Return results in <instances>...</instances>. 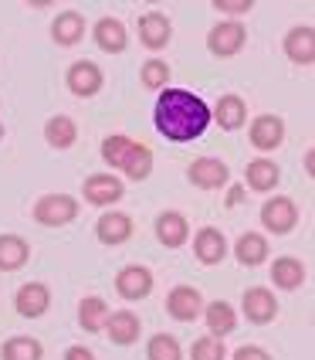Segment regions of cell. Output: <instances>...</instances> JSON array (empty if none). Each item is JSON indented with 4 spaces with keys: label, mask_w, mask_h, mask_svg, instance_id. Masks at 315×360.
Returning <instances> with one entry per match:
<instances>
[{
    "label": "cell",
    "mask_w": 315,
    "mask_h": 360,
    "mask_svg": "<svg viewBox=\"0 0 315 360\" xmlns=\"http://www.w3.org/2000/svg\"><path fill=\"white\" fill-rule=\"evenodd\" d=\"M244 41H248V31L237 20H220L207 34V48H210L214 58H234V55H241Z\"/></svg>",
    "instance_id": "3"
},
{
    "label": "cell",
    "mask_w": 315,
    "mask_h": 360,
    "mask_svg": "<svg viewBox=\"0 0 315 360\" xmlns=\"http://www.w3.org/2000/svg\"><path fill=\"white\" fill-rule=\"evenodd\" d=\"M156 238L166 248H183L190 238V221L183 218L180 211H163L156 218Z\"/></svg>",
    "instance_id": "18"
},
{
    "label": "cell",
    "mask_w": 315,
    "mask_h": 360,
    "mask_svg": "<svg viewBox=\"0 0 315 360\" xmlns=\"http://www.w3.org/2000/svg\"><path fill=\"white\" fill-rule=\"evenodd\" d=\"M194 255L203 265H220L227 259V238L220 228H200L197 238H194Z\"/></svg>",
    "instance_id": "17"
},
{
    "label": "cell",
    "mask_w": 315,
    "mask_h": 360,
    "mask_svg": "<svg viewBox=\"0 0 315 360\" xmlns=\"http://www.w3.org/2000/svg\"><path fill=\"white\" fill-rule=\"evenodd\" d=\"M281 48H285L288 61H295V65H302V68H309V65L315 61V31L309 27V24H298V27H292V31L285 34Z\"/></svg>",
    "instance_id": "13"
},
{
    "label": "cell",
    "mask_w": 315,
    "mask_h": 360,
    "mask_svg": "<svg viewBox=\"0 0 315 360\" xmlns=\"http://www.w3.org/2000/svg\"><path fill=\"white\" fill-rule=\"evenodd\" d=\"M146 360H183V350H180L177 337L170 333H156L149 347H146Z\"/></svg>",
    "instance_id": "31"
},
{
    "label": "cell",
    "mask_w": 315,
    "mask_h": 360,
    "mask_svg": "<svg viewBox=\"0 0 315 360\" xmlns=\"http://www.w3.org/2000/svg\"><path fill=\"white\" fill-rule=\"evenodd\" d=\"M122 198H126V187H122V180L112 177V174H92V177H85V200H88V204L112 207V204Z\"/></svg>",
    "instance_id": "9"
},
{
    "label": "cell",
    "mask_w": 315,
    "mask_h": 360,
    "mask_svg": "<svg viewBox=\"0 0 315 360\" xmlns=\"http://www.w3.org/2000/svg\"><path fill=\"white\" fill-rule=\"evenodd\" d=\"M203 320H207V330H210V337H227V333H234L237 326V316H234V306L224 300H214V302H203Z\"/></svg>",
    "instance_id": "22"
},
{
    "label": "cell",
    "mask_w": 315,
    "mask_h": 360,
    "mask_svg": "<svg viewBox=\"0 0 315 360\" xmlns=\"http://www.w3.org/2000/svg\"><path fill=\"white\" fill-rule=\"evenodd\" d=\"M244 180H248V187H251V191H257V194H268V191H275V187H278L281 170H278L275 160H268V157H257V160L248 163Z\"/></svg>",
    "instance_id": "21"
},
{
    "label": "cell",
    "mask_w": 315,
    "mask_h": 360,
    "mask_svg": "<svg viewBox=\"0 0 315 360\" xmlns=\"http://www.w3.org/2000/svg\"><path fill=\"white\" fill-rule=\"evenodd\" d=\"M285 143V122L281 116H272V112H264V116H257L251 122V146L261 150V153H272Z\"/></svg>",
    "instance_id": "14"
},
{
    "label": "cell",
    "mask_w": 315,
    "mask_h": 360,
    "mask_svg": "<svg viewBox=\"0 0 315 360\" xmlns=\"http://www.w3.org/2000/svg\"><path fill=\"white\" fill-rule=\"evenodd\" d=\"M210 120H217L220 129L234 133V129H241V126L248 122V105H244L241 96H220L214 105V112H210Z\"/></svg>",
    "instance_id": "20"
},
{
    "label": "cell",
    "mask_w": 315,
    "mask_h": 360,
    "mask_svg": "<svg viewBox=\"0 0 315 360\" xmlns=\"http://www.w3.org/2000/svg\"><path fill=\"white\" fill-rule=\"evenodd\" d=\"M0 357L4 360H41L44 357V347L34 337H11V340L0 347Z\"/></svg>",
    "instance_id": "30"
},
{
    "label": "cell",
    "mask_w": 315,
    "mask_h": 360,
    "mask_svg": "<svg viewBox=\"0 0 315 360\" xmlns=\"http://www.w3.org/2000/svg\"><path fill=\"white\" fill-rule=\"evenodd\" d=\"M214 7L220 14H248L255 7V0H214Z\"/></svg>",
    "instance_id": "35"
},
{
    "label": "cell",
    "mask_w": 315,
    "mask_h": 360,
    "mask_svg": "<svg viewBox=\"0 0 315 360\" xmlns=\"http://www.w3.org/2000/svg\"><path fill=\"white\" fill-rule=\"evenodd\" d=\"M261 224L272 235H288L298 224V204L292 198H268L261 204Z\"/></svg>",
    "instance_id": "4"
},
{
    "label": "cell",
    "mask_w": 315,
    "mask_h": 360,
    "mask_svg": "<svg viewBox=\"0 0 315 360\" xmlns=\"http://www.w3.org/2000/svg\"><path fill=\"white\" fill-rule=\"evenodd\" d=\"M305 265L298 259H292V255H281V259H275V265H272V279H275L278 289H298L302 282H305Z\"/></svg>",
    "instance_id": "28"
},
{
    "label": "cell",
    "mask_w": 315,
    "mask_h": 360,
    "mask_svg": "<svg viewBox=\"0 0 315 360\" xmlns=\"http://www.w3.org/2000/svg\"><path fill=\"white\" fill-rule=\"evenodd\" d=\"M133 231H136V224L129 214H122V211H105L99 221H95V238L102 245H126V241L133 238Z\"/></svg>",
    "instance_id": "12"
},
{
    "label": "cell",
    "mask_w": 315,
    "mask_h": 360,
    "mask_svg": "<svg viewBox=\"0 0 315 360\" xmlns=\"http://www.w3.org/2000/svg\"><path fill=\"white\" fill-rule=\"evenodd\" d=\"M51 38L55 44L61 48H72V44H79L85 38V18H81L79 11H61L55 24H51Z\"/></svg>",
    "instance_id": "23"
},
{
    "label": "cell",
    "mask_w": 315,
    "mask_h": 360,
    "mask_svg": "<svg viewBox=\"0 0 315 360\" xmlns=\"http://www.w3.org/2000/svg\"><path fill=\"white\" fill-rule=\"evenodd\" d=\"M231 360H272V354H268V350H261V347H251V343H248V347H237Z\"/></svg>",
    "instance_id": "36"
},
{
    "label": "cell",
    "mask_w": 315,
    "mask_h": 360,
    "mask_svg": "<svg viewBox=\"0 0 315 360\" xmlns=\"http://www.w3.org/2000/svg\"><path fill=\"white\" fill-rule=\"evenodd\" d=\"M153 282L156 279H153V272L146 265H126L116 276V292L126 302H139L153 292Z\"/></svg>",
    "instance_id": "6"
},
{
    "label": "cell",
    "mask_w": 315,
    "mask_h": 360,
    "mask_svg": "<svg viewBox=\"0 0 315 360\" xmlns=\"http://www.w3.org/2000/svg\"><path fill=\"white\" fill-rule=\"evenodd\" d=\"M44 140L55 150H68V146L79 143V126H75L72 116H51L44 122Z\"/></svg>",
    "instance_id": "26"
},
{
    "label": "cell",
    "mask_w": 315,
    "mask_h": 360,
    "mask_svg": "<svg viewBox=\"0 0 315 360\" xmlns=\"http://www.w3.org/2000/svg\"><path fill=\"white\" fill-rule=\"evenodd\" d=\"M129 146H133V140H129V136H122V133L105 136V143H102V160L109 163L112 170H122V160H126Z\"/></svg>",
    "instance_id": "33"
},
{
    "label": "cell",
    "mask_w": 315,
    "mask_h": 360,
    "mask_svg": "<svg viewBox=\"0 0 315 360\" xmlns=\"http://www.w3.org/2000/svg\"><path fill=\"white\" fill-rule=\"evenodd\" d=\"M139 79L146 89H153V92H163L166 89V82H170V65L163 58H149L142 68H139Z\"/></svg>",
    "instance_id": "32"
},
{
    "label": "cell",
    "mask_w": 315,
    "mask_h": 360,
    "mask_svg": "<svg viewBox=\"0 0 315 360\" xmlns=\"http://www.w3.org/2000/svg\"><path fill=\"white\" fill-rule=\"evenodd\" d=\"M105 320H109V306H105V300H99V296H88V300L79 302V323H81V330H88V333H99V330H105Z\"/></svg>",
    "instance_id": "29"
},
{
    "label": "cell",
    "mask_w": 315,
    "mask_h": 360,
    "mask_svg": "<svg viewBox=\"0 0 315 360\" xmlns=\"http://www.w3.org/2000/svg\"><path fill=\"white\" fill-rule=\"evenodd\" d=\"M268 252H272V248H268V238L257 235V231H244L234 245V259L241 262V265H248V269L268 262Z\"/></svg>",
    "instance_id": "24"
},
{
    "label": "cell",
    "mask_w": 315,
    "mask_h": 360,
    "mask_svg": "<svg viewBox=\"0 0 315 360\" xmlns=\"http://www.w3.org/2000/svg\"><path fill=\"white\" fill-rule=\"evenodd\" d=\"M65 360H95V354H92L88 347H79V343H75V347L65 350Z\"/></svg>",
    "instance_id": "37"
},
{
    "label": "cell",
    "mask_w": 315,
    "mask_h": 360,
    "mask_svg": "<svg viewBox=\"0 0 315 360\" xmlns=\"http://www.w3.org/2000/svg\"><path fill=\"white\" fill-rule=\"evenodd\" d=\"M173 38V24L166 14H159V11H146L142 18H139V41L149 48V51H159V48H166Z\"/></svg>",
    "instance_id": "11"
},
{
    "label": "cell",
    "mask_w": 315,
    "mask_h": 360,
    "mask_svg": "<svg viewBox=\"0 0 315 360\" xmlns=\"http://www.w3.org/2000/svg\"><path fill=\"white\" fill-rule=\"evenodd\" d=\"M153 120L159 136H166L170 143H194L210 126V105L187 89H163Z\"/></svg>",
    "instance_id": "1"
},
{
    "label": "cell",
    "mask_w": 315,
    "mask_h": 360,
    "mask_svg": "<svg viewBox=\"0 0 315 360\" xmlns=\"http://www.w3.org/2000/svg\"><path fill=\"white\" fill-rule=\"evenodd\" d=\"M166 313L180 323H194L203 316V296L194 285H177L170 296H166Z\"/></svg>",
    "instance_id": "8"
},
{
    "label": "cell",
    "mask_w": 315,
    "mask_h": 360,
    "mask_svg": "<svg viewBox=\"0 0 315 360\" xmlns=\"http://www.w3.org/2000/svg\"><path fill=\"white\" fill-rule=\"evenodd\" d=\"M14 306H18V313L24 316V320H38V316L48 313V306H51V292H48L44 282H27V285H20L18 289Z\"/></svg>",
    "instance_id": "15"
},
{
    "label": "cell",
    "mask_w": 315,
    "mask_h": 360,
    "mask_svg": "<svg viewBox=\"0 0 315 360\" xmlns=\"http://www.w3.org/2000/svg\"><path fill=\"white\" fill-rule=\"evenodd\" d=\"M122 174L129 180H146L153 174V150L146 146V143H136L129 146V153H126V160H122Z\"/></svg>",
    "instance_id": "27"
},
{
    "label": "cell",
    "mask_w": 315,
    "mask_h": 360,
    "mask_svg": "<svg viewBox=\"0 0 315 360\" xmlns=\"http://www.w3.org/2000/svg\"><path fill=\"white\" fill-rule=\"evenodd\" d=\"M187 180L200 187V191H220L227 180H231V170L224 160H214V157H197L187 170Z\"/></svg>",
    "instance_id": "7"
},
{
    "label": "cell",
    "mask_w": 315,
    "mask_h": 360,
    "mask_svg": "<svg viewBox=\"0 0 315 360\" xmlns=\"http://www.w3.org/2000/svg\"><path fill=\"white\" fill-rule=\"evenodd\" d=\"M79 218V200L68 194H44L34 200V221L44 228H61Z\"/></svg>",
    "instance_id": "2"
},
{
    "label": "cell",
    "mask_w": 315,
    "mask_h": 360,
    "mask_svg": "<svg viewBox=\"0 0 315 360\" xmlns=\"http://www.w3.org/2000/svg\"><path fill=\"white\" fill-rule=\"evenodd\" d=\"M139 316L133 309H119V313H109L105 320V337L116 343V347H129V343L139 340Z\"/></svg>",
    "instance_id": "19"
},
{
    "label": "cell",
    "mask_w": 315,
    "mask_h": 360,
    "mask_svg": "<svg viewBox=\"0 0 315 360\" xmlns=\"http://www.w3.org/2000/svg\"><path fill=\"white\" fill-rule=\"evenodd\" d=\"M312 163H315V153L309 150V153H305V170H309V174H312Z\"/></svg>",
    "instance_id": "39"
},
{
    "label": "cell",
    "mask_w": 315,
    "mask_h": 360,
    "mask_svg": "<svg viewBox=\"0 0 315 360\" xmlns=\"http://www.w3.org/2000/svg\"><path fill=\"white\" fill-rule=\"evenodd\" d=\"M31 259V245L20 235H0V272H18Z\"/></svg>",
    "instance_id": "25"
},
{
    "label": "cell",
    "mask_w": 315,
    "mask_h": 360,
    "mask_svg": "<svg viewBox=\"0 0 315 360\" xmlns=\"http://www.w3.org/2000/svg\"><path fill=\"white\" fill-rule=\"evenodd\" d=\"M241 309H244L248 323L264 326V323H272L278 316V300H275V292H272V289H264V285H251V289H244V296H241Z\"/></svg>",
    "instance_id": "5"
},
{
    "label": "cell",
    "mask_w": 315,
    "mask_h": 360,
    "mask_svg": "<svg viewBox=\"0 0 315 360\" xmlns=\"http://www.w3.org/2000/svg\"><path fill=\"white\" fill-rule=\"evenodd\" d=\"M65 82H68V89L79 96V99H88V96H95L102 89V82H105V75H102V68L95 65V61H75L72 68H68V75H65Z\"/></svg>",
    "instance_id": "10"
},
{
    "label": "cell",
    "mask_w": 315,
    "mask_h": 360,
    "mask_svg": "<svg viewBox=\"0 0 315 360\" xmlns=\"http://www.w3.org/2000/svg\"><path fill=\"white\" fill-rule=\"evenodd\" d=\"M190 360H227V350H224V340L220 337H200L190 347Z\"/></svg>",
    "instance_id": "34"
},
{
    "label": "cell",
    "mask_w": 315,
    "mask_h": 360,
    "mask_svg": "<svg viewBox=\"0 0 315 360\" xmlns=\"http://www.w3.org/2000/svg\"><path fill=\"white\" fill-rule=\"evenodd\" d=\"M92 34H95V44H99L105 55H122V51L129 48L126 24H122L119 18H99L95 20V27H92Z\"/></svg>",
    "instance_id": "16"
},
{
    "label": "cell",
    "mask_w": 315,
    "mask_h": 360,
    "mask_svg": "<svg viewBox=\"0 0 315 360\" xmlns=\"http://www.w3.org/2000/svg\"><path fill=\"white\" fill-rule=\"evenodd\" d=\"M244 200V187H231V194H227V207H237Z\"/></svg>",
    "instance_id": "38"
}]
</instances>
